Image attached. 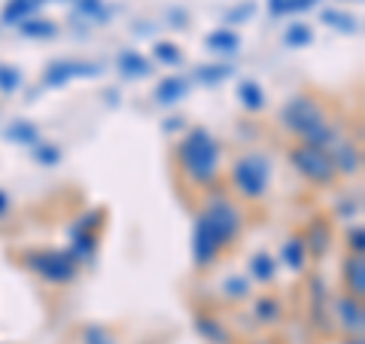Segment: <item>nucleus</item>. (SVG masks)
Returning <instances> with one entry per match:
<instances>
[{"label": "nucleus", "instance_id": "nucleus-26", "mask_svg": "<svg viewBox=\"0 0 365 344\" xmlns=\"http://www.w3.org/2000/svg\"><path fill=\"white\" fill-rule=\"evenodd\" d=\"M323 302H326V290H323V280H314L311 283V305H314V323L323 326V320H329L323 314Z\"/></svg>", "mask_w": 365, "mask_h": 344}, {"label": "nucleus", "instance_id": "nucleus-34", "mask_svg": "<svg viewBox=\"0 0 365 344\" xmlns=\"http://www.w3.org/2000/svg\"><path fill=\"white\" fill-rule=\"evenodd\" d=\"M347 241H350L353 256H362V250H365V232H362V226H353L350 235H347Z\"/></svg>", "mask_w": 365, "mask_h": 344}, {"label": "nucleus", "instance_id": "nucleus-28", "mask_svg": "<svg viewBox=\"0 0 365 344\" xmlns=\"http://www.w3.org/2000/svg\"><path fill=\"white\" fill-rule=\"evenodd\" d=\"M76 9H79V13H83V16L98 19V21L110 19V9H107L104 0H76Z\"/></svg>", "mask_w": 365, "mask_h": 344}, {"label": "nucleus", "instance_id": "nucleus-27", "mask_svg": "<svg viewBox=\"0 0 365 344\" xmlns=\"http://www.w3.org/2000/svg\"><path fill=\"white\" fill-rule=\"evenodd\" d=\"M314 40V31L307 25H289L287 34H283V43L287 46H307Z\"/></svg>", "mask_w": 365, "mask_h": 344}, {"label": "nucleus", "instance_id": "nucleus-33", "mask_svg": "<svg viewBox=\"0 0 365 344\" xmlns=\"http://www.w3.org/2000/svg\"><path fill=\"white\" fill-rule=\"evenodd\" d=\"M222 290L228 293V299H244L247 295V280L244 278H228L222 283Z\"/></svg>", "mask_w": 365, "mask_h": 344}, {"label": "nucleus", "instance_id": "nucleus-4", "mask_svg": "<svg viewBox=\"0 0 365 344\" xmlns=\"http://www.w3.org/2000/svg\"><path fill=\"white\" fill-rule=\"evenodd\" d=\"M268 177H271V165H268V158L262 156V153H247V156H241L232 165V183H235V189L241 192L244 198H250V201H256V198L265 195Z\"/></svg>", "mask_w": 365, "mask_h": 344}, {"label": "nucleus", "instance_id": "nucleus-20", "mask_svg": "<svg viewBox=\"0 0 365 344\" xmlns=\"http://www.w3.org/2000/svg\"><path fill=\"white\" fill-rule=\"evenodd\" d=\"M195 76L201 79V83L216 86V83H222V79L235 76V67L232 64H201L198 71H195Z\"/></svg>", "mask_w": 365, "mask_h": 344}, {"label": "nucleus", "instance_id": "nucleus-15", "mask_svg": "<svg viewBox=\"0 0 365 344\" xmlns=\"http://www.w3.org/2000/svg\"><path fill=\"white\" fill-rule=\"evenodd\" d=\"M304 259H307V247H304L302 238H289L287 244L280 247V262H283L287 268H292V271L304 268Z\"/></svg>", "mask_w": 365, "mask_h": 344}, {"label": "nucleus", "instance_id": "nucleus-25", "mask_svg": "<svg viewBox=\"0 0 365 344\" xmlns=\"http://www.w3.org/2000/svg\"><path fill=\"white\" fill-rule=\"evenodd\" d=\"M323 21H329V25H335L338 31H344V34H353L359 28V21L353 19V16H344V13H338V9H326L323 13Z\"/></svg>", "mask_w": 365, "mask_h": 344}, {"label": "nucleus", "instance_id": "nucleus-9", "mask_svg": "<svg viewBox=\"0 0 365 344\" xmlns=\"http://www.w3.org/2000/svg\"><path fill=\"white\" fill-rule=\"evenodd\" d=\"M186 91H189V83L182 76H165L162 83L155 86V101L170 107V104H177V101L186 98Z\"/></svg>", "mask_w": 365, "mask_h": 344}, {"label": "nucleus", "instance_id": "nucleus-3", "mask_svg": "<svg viewBox=\"0 0 365 344\" xmlns=\"http://www.w3.org/2000/svg\"><path fill=\"white\" fill-rule=\"evenodd\" d=\"M180 165L186 177L198 186H207L216 180L220 171V146H216L213 134L207 128H192L180 143Z\"/></svg>", "mask_w": 365, "mask_h": 344}, {"label": "nucleus", "instance_id": "nucleus-35", "mask_svg": "<svg viewBox=\"0 0 365 344\" xmlns=\"http://www.w3.org/2000/svg\"><path fill=\"white\" fill-rule=\"evenodd\" d=\"M16 86H19V71H13V67H0V88L13 91Z\"/></svg>", "mask_w": 365, "mask_h": 344}, {"label": "nucleus", "instance_id": "nucleus-14", "mask_svg": "<svg viewBox=\"0 0 365 344\" xmlns=\"http://www.w3.org/2000/svg\"><path fill=\"white\" fill-rule=\"evenodd\" d=\"M332 162H335V171H344V174H353V171L359 168V153L353 150L350 143H344V141H335L332 143Z\"/></svg>", "mask_w": 365, "mask_h": 344}, {"label": "nucleus", "instance_id": "nucleus-36", "mask_svg": "<svg viewBox=\"0 0 365 344\" xmlns=\"http://www.w3.org/2000/svg\"><path fill=\"white\" fill-rule=\"evenodd\" d=\"M98 220H101V213H98V211H95V213H88V216H83V220H79V228H95Z\"/></svg>", "mask_w": 365, "mask_h": 344}, {"label": "nucleus", "instance_id": "nucleus-21", "mask_svg": "<svg viewBox=\"0 0 365 344\" xmlns=\"http://www.w3.org/2000/svg\"><path fill=\"white\" fill-rule=\"evenodd\" d=\"M250 271H253L256 280L268 283V280H274V271H277V265H274V259L268 253H256L253 259H250Z\"/></svg>", "mask_w": 365, "mask_h": 344}, {"label": "nucleus", "instance_id": "nucleus-23", "mask_svg": "<svg viewBox=\"0 0 365 344\" xmlns=\"http://www.w3.org/2000/svg\"><path fill=\"white\" fill-rule=\"evenodd\" d=\"M153 52H155V59H158V61H162V64H170V67H174V64H180V61H182V52H180V46H177V43L158 40Z\"/></svg>", "mask_w": 365, "mask_h": 344}, {"label": "nucleus", "instance_id": "nucleus-7", "mask_svg": "<svg viewBox=\"0 0 365 344\" xmlns=\"http://www.w3.org/2000/svg\"><path fill=\"white\" fill-rule=\"evenodd\" d=\"M101 67L88 61H55L46 67V86H64L76 76H98Z\"/></svg>", "mask_w": 365, "mask_h": 344}, {"label": "nucleus", "instance_id": "nucleus-2", "mask_svg": "<svg viewBox=\"0 0 365 344\" xmlns=\"http://www.w3.org/2000/svg\"><path fill=\"white\" fill-rule=\"evenodd\" d=\"M280 122L287 125V131L299 134L304 143L323 146V150L338 141V134H335L332 125H329L323 107H319L314 98H307V95L289 98L287 104H283V110H280Z\"/></svg>", "mask_w": 365, "mask_h": 344}, {"label": "nucleus", "instance_id": "nucleus-18", "mask_svg": "<svg viewBox=\"0 0 365 344\" xmlns=\"http://www.w3.org/2000/svg\"><path fill=\"white\" fill-rule=\"evenodd\" d=\"M253 314L259 323H277L280 320V302L271 299V295H259L256 305H253Z\"/></svg>", "mask_w": 365, "mask_h": 344}, {"label": "nucleus", "instance_id": "nucleus-5", "mask_svg": "<svg viewBox=\"0 0 365 344\" xmlns=\"http://www.w3.org/2000/svg\"><path fill=\"white\" fill-rule=\"evenodd\" d=\"M289 158H292L295 171H299L304 180L317 183V186H332L335 177H338L332 156H329L323 146L299 143V146H292V150H289Z\"/></svg>", "mask_w": 365, "mask_h": 344}, {"label": "nucleus", "instance_id": "nucleus-37", "mask_svg": "<svg viewBox=\"0 0 365 344\" xmlns=\"http://www.w3.org/2000/svg\"><path fill=\"white\" fill-rule=\"evenodd\" d=\"M6 208H9V198H6V192H4V189H0V216H4V213H6Z\"/></svg>", "mask_w": 365, "mask_h": 344}, {"label": "nucleus", "instance_id": "nucleus-1", "mask_svg": "<svg viewBox=\"0 0 365 344\" xmlns=\"http://www.w3.org/2000/svg\"><path fill=\"white\" fill-rule=\"evenodd\" d=\"M241 232V211L225 198H213L204 204V211L198 213L195 228H192V259L195 265L204 268L216 262V256L225 250V244H232Z\"/></svg>", "mask_w": 365, "mask_h": 344}, {"label": "nucleus", "instance_id": "nucleus-6", "mask_svg": "<svg viewBox=\"0 0 365 344\" xmlns=\"http://www.w3.org/2000/svg\"><path fill=\"white\" fill-rule=\"evenodd\" d=\"M28 268L49 283H71L76 278V259L64 250H37L28 256Z\"/></svg>", "mask_w": 365, "mask_h": 344}, {"label": "nucleus", "instance_id": "nucleus-24", "mask_svg": "<svg viewBox=\"0 0 365 344\" xmlns=\"http://www.w3.org/2000/svg\"><path fill=\"white\" fill-rule=\"evenodd\" d=\"M317 0H271V13L274 16H287V13H304L311 9Z\"/></svg>", "mask_w": 365, "mask_h": 344}, {"label": "nucleus", "instance_id": "nucleus-11", "mask_svg": "<svg viewBox=\"0 0 365 344\" xmlns=\"http://www.w3.org/2000/svg\"><path fill=\"white\" fill-rule=\"evenodd\" d=\"M204 46H207L210 52H216V55H232V52H237L241 40H237V34L232 28H220V31H213V34L204 37Z\"/></svg>", "mask_w": 365, "mask_h": 344}, {"label": "nucleus", "instance_id": "nucleus-13", "mask_svg": "<svg viewBox=\"0 0 365 344\" xmlns=\"http://www.w3.org/2000/svg\"><path fill=\"white\" fill-rule=\"evenodd\" d=\"M119 71H122V76L140 79V76H150L153 64H150V59H143L140 52H122L119 55Z\"/></svg>", "mask_w": 365, "mask_h": 344}, {"label": "nucleus", "instance_id": "nucleus-16", "mask_svg": "<svg viewBox=\"0 0 365 344\" xmlns=\"http://www.w3.org/2000/svg\"><path fill=\"white\" fill-rule=\"evenodd\" d=\"M37 9H40L37 0H9V4L4 6V16L0 19H4L6 25H13V21H28V16L37 13Z\"/></svg>", "mask_w": 365, "mask_h": 344}, {"label": "nucleus", "instance_id": "nucleus-19", "mask_svg": "<svg viewBox=\"0 0 365 344\" xmlns=\"http://www.w3.org/2000/svg\"><path fill=\"white\" fill-rule=\"evenodd\" d=\"M195 326H198V332H201V335L207 338L210 344H225V341H228V332H225V326L220 323V320H213V317H198Z\"/></svg>", "mask_w": 365, "mask_h": 344}, {"label": "nucleus", "instance_id": "nucleus-38", "mask_svg": "<svg viewBox=\"0 0 365 344\" xmlns=\"http://www.w3.org/2000/svg\"><path fill=\"white\" fill-rule=\"evenodd\" d=\"M347 344H362V338H359V335H356V338H350V341H347Z\"/></svg>", "mask_w": 365, "mask_h": 344}, {"label": "nucleus", "instance_id": "nucleus-31", "mask_svg": "<svg viewBox=\"0 0 365 344\" xmlns=\"http://www.w3.org/2000/svg\"><path fill=\"white\" fill-rule=\"evenodd\" d=\"M95 244H98V241L91 238V235L76 232V235H73V253H71V256H73V259H76V256H86V259H88L91 253H95Z\"/></svg>", "mask_w": 365, "mask_h": 344}, {"label": "nucleus", "instance_id": "nucleus-30", "mask_svg": "<svg viewBox=\"0 0 365 344\" xmlns=\"http://www.w3.org/2000/svg\"><path fill=\"white\" fill-rule=\"evenodd\" d=\"M34 158H37L40 165H55V162H61V150L58 146H52V143H34Z\"/></svg>", "mask_w": 365, "mask_h": 344}, {"label": "nucleus", "instance_id": "nucleus-12", "mask_svg": "<svg viewBox=\"0 0 365 344\" xmlns=\"http://www.w3.org/2000/svg\"><path fill=\"white\" fill-rule=\"evenodd\" d=\"M304 247L311 250L314 256H323L326 253V247H329V241H332V235H329V226L323 220H314L311 226H307V232H304Z\"/></svg>", "mask_w": 365, "mask_h": 344}, {"label": "nucleus", "instance_id": "nucleus-17", "mask_svg": "<svg viewBox=\"0 0 365 344\" xmlns=\"http://www.w3.org/2000/svg\"><path fill=\"white\" fill-rule=\"evenodd\" d=\"M237 101H241L247 110H262L265 107V91H262V86H256L253 79H247V83L237 86Z\"/></svg>", "mask_w": 365, "mask_h": 344}, {"label": "nucleus", "instance_id": "nucleus-32", "mask_svg": "<svg viewBox=\"0 0 365 344\" xmlns=\"http://www.w3.org/2000/svg\"><path fill=\"white\" fill-rule=\"evenodd\" d=\"M83 344H116V341H113V335H110L104 326H86Z\"/></svg>", "mask_w": 365, "mask_h": 344}, {"label": "nucleus", "instance_id": "nucleus-29", "mask_svg": "<svg viewBox=\"0 0 365 344\" xmlns=\"http://www.w3.org/2000/svg\"><path fill=\"white\" fill-rule=\"evenodd\" d=\"M21 34L25 37H55V25L52 21H43V19H37V21H21Z\"/></svg>", "mask_w": 365, "mask_h": 344}, {"label": "nucleus", "instance_id": "nucleus-22", "mask_svg": "<svg viewBox=\"0 0 365 344\" xmlns=\"http://www.w3.org/2000/svg\"><path fill=\"white\" fill-rule=\"evenodd\" d=\"M6 137L9 141H16V143H37L40 141L37 125H31V122H13L6 128Z\"/></svg>", "mask_w": 365, "mask_h": 344}, {"label": "nucleus", "instance_id": "nucleus-8", "mask_svg": "<svg viewBox=\"0 0 365 344\" xmlns=\"http://www.w3.org/2000/svg\"><path fill=\"white\" fill-rule=\"evenodd\" d=\"M338 320H341V326H344L347 332H353V335H359L362 332V302L359 299H353V295H344V299H338Z\"/></svg>", "mask_w": 365, "mask_h": 344}, {"label": "nucleus", "instance_id": "nucleus-10", "mask_svg": "<svg viewBox=\"0 0 365 344\" xmlns=\"http://www.w3.org/2000/svg\"><path fill=\"white\" fill-rule=\"evenodd\" d=\"M344 280H347V290L353 299H362L365 293V265H362V256H347L344 259Z\"/></svg>", "mask_w": 365, "mask_h": 344}]
</instances>
